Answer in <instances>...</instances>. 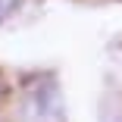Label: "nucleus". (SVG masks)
I'll return each instance as SVG.
<instances>
[{
	"label": "nucleus",
	"instance_id": "obj_1",
	"mask_svg": "<svg viewBox=\"0 0 122 122\" xmlns=\"http://www.w3.org/2000/svg\"><path fill=\"white\" fill-rule=\"evenodd\" d=\"M22 110L31 122H66V103L60 85L50 75H38L22 91Z\"/></svg>",
	"mask_w": 122,
	"mask_h": 122
},
{
	"label": "nucleus",
	"instance_id": "obj_2",
	"mask_svg": "<svg viewBox=\"0 0 122 122\" xmlns=\"http://www.w3.org/2000/svg\"><path fill=\"white\" fill-rule=\"evenodd\" d=\"M100 122H122V97H107L100 103Z\"/></svg>",
	"mask_w": 122,
	"mask_h": 122
},
{
	"label": "nucleus",
	"instance_id": "obj_3",
	"mask_svg": "<svg viewBox=\"0 0 122 122\" xmlns=\"http://www.w3.org/2000/svg\"><path fill=\"white\" fill-rule=\"evenodd\" d=\"M19 6H22V0H0V22L13 19L19 13Z\"/></svg>",
	"mask_w": 122,
	"mask_h": 122
},
{
	"label": "nucleus",
	"instance_id": "obj_4",
	"mask_svg": "<svg viewBox=\"0 0 122 122\" xmlns=\"http://www.w3.org/2000/svg\"><path fill=\"white\" fill-rule=\"evenodd\" d=\"M3 94H6V88H3V81H0V103H3Z\"/></svg>",
	"mask_w": 122,
	"mask_h": 122
}]
</instances>
